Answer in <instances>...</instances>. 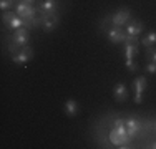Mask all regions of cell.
Segmentation results:
<instances>
[{"instance_id":"obj_1","label":"cell","mask_w":156,"mask_h":149,"mask_svg":"<svg viewBox=\"0 0 156 149\" xmlns=\"http://www.w3.org/2000/svg\"><path fill=\"white\" fill-rule=\"evenodd\" d=\"M28 40H30V30L22 27L18 30H13L12 36H10V43H9V51L10 55H15L22 47L28 45Z\"/></svg>"},{"instance_id":"obj_2","label":"cell","mask_w":156,"mask_h":149,"mask_svg":"<svg viewBox=\"0 0 156 149\" xmlns=\"http://www.w3.org/2000/svg\"><path fill=\"white\" fill-rule=\"evenodd\" d=\"M38 18H40V27L45 32H53L57 28L58 22H60L57 12H43V10H38Z\"/></svg>"},{"instance_id":"obj_3","label":"cell","mask_w":156,"mask_h":149,"mask_svg":"<svg viewBox=\"0 0 156 149\" xmlns=\"http://www.w3.org/2000/svg\"><path fill=\"white\" fill-rule=\"evenodd\" d=\"M2 23L10 30H18V28L23 27V18H22L17 12L7 10V12L2 13Z\"/></svg>"},{"instance_id":"obj_4","label":"cell","mask_w":156,"mask_h":149,"mask_svg":"<svg viewBox=\"0 0 156 149\" xmlns=\"http://www.w3.org/2000/svg\"><path fill=\"white\" fill-rule=\"evenodd\" d=\"M129 20H131V10L126 9V7H123V9L116 10L115 13L110 15V23L113 27H123Z\"/></svg>"},{"instance_id":"obj_5","label":"cell","mask_w":156,"mask_h":149,"mask_svg":"<svg viewBox=\"0 0 156 149\" xmlns=\"http://www.w3.org/2000/svg\"><path fill=\"white\" fill-rule=\"evenodd\" d=\"M140 40L138 36H129L125 40V55H126V60H135V57L138 55V50H140Z\"/></svg>"},{"instance_id":"obj_6","label":"cell","mask_w":156,"mask_h":149,"mask_svg":"<svg viewBox=\"0 0 156 149\" xmlns=\"http://www.w3.org/2000/svg\"><path fill=\"white\" fill-rule=\"evenodd\" d=\"M32 58H33V50L28 45L22 47L15 55H12V61L17 63V65H25V63H28Z\"/></svg>"},{"instance_id":"obj_7","label":"cell","mask_w":156,"mask_h":149,"mask_svg":"<svg viewBox=\"0 0 156 149\" xmlns=\"http://www.w3.org/2000/svg\"><path fill=\"white\" fill-rule=\"evenodd\" d=\"M15 12L20 15L22 18H33V17H37V15H38V12H37L35 7L30 5V3H27V2H23V0L17 2Z\"/></svg>"},{"instance_id":"obj_8","label":"cell","mask_w":156,"mask_h":149,"mask_svg":"<svg viewBox=\"0 0 156 149\" xmlns=\"http://www.w3.org/2000/svg\"><path fill=\"white\" fill-rule=\"evenodd\" d=\"M146 85H148V81L144 76H140L133 81V89H135V98L133 99H135L136 104L143 103V93H144V89H146Z\"/></svg>"},{"instance_id":"obj_9","label":"cell","mask_w":156,"mask_h":149,"mask_svg":"<svg viewBox=\"0 0 156 149\" xmlns=\"http://www.w3.org/2000/svg\"><path fill=\"white\" fill-rule=\"evenodd\" d=\"M129 134L128 133H118V131H115V129H111L110 131V141H111V144H115V146H118V147H129V146H126V144L129 143Z\"/></svg>"},{"instance_id":"obj_10","label":"cell","mask_w":156,"mask_h":149,"mask_svg":"<svg viewBox=\"0 0 156 149\" xmlns=\"http://www.w3.org/2000/svg\"><path fill=\"white\" fill-rule=\"evenodd\" d=\"M126 38H128L126 30H123L121 27H113V25L110 27V30H108V40L111 43H125Z\"/></svg>"},{"instance_id":"obj_11","label":"cell","mask_w":156,"mask_h":149,"mask_svg":"<svg viewBox=\"0 0 156 149\" xmlns=\"http://www.w3.org/2000/svg\"><path fill=\"white\" fill-rule=\"evenodd\" d=\"M113 96H115L116 101L125 103L126 99H128V96H129L126 85H123V83H116V85H115V86H113Z\"/></svg>"},{"instance_id":"obj_12","label":"cell","mask_w":156,"mask_h":149,"mask_svg":"<svg viewBox=\"0 0 156 149\" xmlns=\"http://www.w3.org/2000/svg\"><path fill=\"white\" fill-rule=\"evenodd\" d=\"M144 25L141 20H129L128 23H126V33H128L129 36H138L141 32H143Z\"/></svg>"},{"instance_id":"obj_13","label":"cell","mask_w":156,"mask_h":149,"mask_svg":"<svg viewBox=\"0 0 156 149\" xmlns=\"http://www.w3.org/2000/svg\"><path fill=\"white\" fill-rule=\"evenodd\" d=\"M140 131H141V123L136 118H129L126 121V133L129 134V137H135Z\"/></svg>"},{"instance_id":"obj_14","label":"cell","mask_w":156,"mask_h":149,"mask_svg":"<svg viewBox=\"0 0 156 149\" xmlns=\"http://www.w3.org/2000/svg\"><path fill=\"white\" fill-rule=\"evenodd\" d=\"M38 10L58 12V0H38Z\"/></svg>"},{"instance_id":"obj_15","label":"cell","mask_w":156,"mask_h":149,"mask_svg":"<svg viewBox=\"0 0 156 149\" xmlns=\"http://www.w3.org/2000/svg\"><path fill=\"white\" fill-rule=\"evenodd\" d=\"M63 108H65V113L68 114V116H76L78 111H80V106H78V103L75 99H68Z\"/></svg>"},{"instance_id":"obj_16","label":"cell","mask_w":156,"mask_h":149,"mask_svg":"<svg viewBox=\"0 0 156 149\" xmlns=\"http://www.w3.org/2000/svg\"><path fill=\"white\" fill-rule=\"evenodd\" d=\"M141 43H143V47H146V48L156 47V32H150L148 35H144L143 40H141Z\"/></svg>"},{"instance_id":"obj_17","label":"cell","mask_w":156,"mask_h":149,"mask_svg":"<svg viewBox=\"0 0 156 149\" xmlns=\"http://www.w3.org/2000/svg\"><path fill=\"white\" fill-rule=\"evenodd\" d=\"M13 5H17V2H15V0H0V9H2L3 12L10 10Z\"/></svg>"},{"instance_id":"obj_18","label":"cell","mask_w":156,"mask_h":149,"mask_svg":"<svg viewBox=\"0 0 156 149\" xmlns=\"http://www.w3.org/2000/svg\"><path fill=\"white\" fill-rule=\"evenodd\" d=\"M146 60L151 63H156V47L146 48Z\"/></svg>"},{"instance_id":"obj_19","label":"cell","mask_w":156,"mask_h":149,"mask_svg":"<svg viewBox=\"0 0 156 149\" xmlns=\"http://www.w3.org/2000/svg\"><path fill=\"white\" fill-rule=\"evenodd\" d=\"M126 68H128V71H136L138 65L135 63V60H126Z\"/></svg>"},{"instance_id":"obj_20","label":"cell","mask_w":156,"mask_h":149,"mask_svg":"<svg viewBox=\"0 0 156 149\" xmlns=\"http://www.w3.org/2000/svg\"><path fill=\"white\" fill-rule=\"evenodd\" d=\"M144 68H146V71H148V73L154 74V73H156V63H151V61H148V65L144 66Z\"/></svg>"},{"instance_id":"obj_21","label":"cell","mask_w":156,"mask_h":149,"mask_svg":"<svg viewBox=\"0 0 156 149\" xmlns=\"http://www.w3.org/2000/svg\"><path fill=\"white\" fill-rule=\"evenodd\" d=\"M23 2H27V3H30V5H33V3L37 2V0H23Z\"/></svg>"},{"instance_id":"obj_22","label":"cell","mask_w":156,"mask_h":149,"mask_svg":"<svg viewBox=\"0 0 156 149\" xmlns=\"http://www.w3.org/2000/svg\"><path fill=\"white\" fill-rule=\"evenodd\" d=\"M151 147H153V149H156V143H153V146H151Z\"/></svg>"},{"instance_id":"obj_23","label":"cell","mask_w":156,"mask_h":149,"mask_svg":"<svg viewBox=\"0 0 156 149\" xmlns=\"http://www.w3.org/2000/svg\"><path fill=\"white\" fill-rule=\"evenodd\" d=\"M154 129H156V123H154Z\"/></svg>"}]
</instances>
